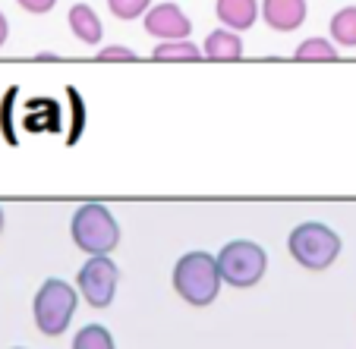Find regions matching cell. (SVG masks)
Wrapping results in <instances>:
<instances>
[{
    "label": "cell",
    "instance_id": "cell-18",
    "mask_svg": "<svg viewBox=\"0 0 356 349\" xmlns=\"http://www.w3.org/2000/svg\"><path fill=\"white\" fill-rule=\"evenodd\" d=\"M26 13H35V16H41V13H51V10L57 7V0H16Z\"/></svg>",
    "mask_w": 356,
    "mask_h": 349
},
{
    "label": "cell",
    "instance_id": "cell-8",
    "mask_svg": "<svg viewBox=\"0 0 356 349\" xmlns=\"http://www.w3.org/2000/svg\"><path fill=\"white\" fill-rule=\"evenodd\" d=\"M306 0H262V19L275 32H293L306 22Z\"/></svg>",
    "mask_w": 356,
    "mask_h": 349
},
{
    "label": "cell",
    "instance_id": "cell-3",
    "mask_svg": "<svg viewBox=\"0 0 356 349\" xmlns=\"http://www.w3.org/2000/svg\"><path fill=\"white\" fill-rule=\"evenodd\" d=\"M287 248H290V255H293V262L302 264L306 271H325L341 255V236L331 227H325V223L309 221V223L293 227Z\"/></svg>",
    "mask_w": 356,
    "mask_h": 349
},
{
    "label": "cell",
    "instance_id": "cell-7",
    "mask_svg": "<svg viewBox=\"0 0 356 349\" xmlns=\"http://www.w3.org/2000/svg\"><path fill=\"white\" fill-rule=\"evenodd\" d=\"M142 26L158 41H189V32H193L189 16L177 3H155L142 16Z\"/></svg>",
    "mask_w": 356,
    "mask_h": 349
},
{
    "label": "cell",
    "instance_id": "cell-11",
    "mask_svg": "<svg viewBox=\"0 0 356 349\" xmlns=\"http://www.w3.org/2000/svg\"><path fill=\"white\" fill-rule=\"evenodd\" d=\"M67 22H70V32H73L82 44H98L101 35H104V26H101L98 13H95L88 3H73L67 13Z\"/></svg>",
    "mask_w": 356,
    "mask_h": 349
},
{
    "label": "cell",
    "instance_id": "cell-1",
    "mask_svg": "<svg viewBox=\"0 0 356 349\" xmlns=\"http://www.w3.org/2000/svg\"><path fill=\"white\" fill-rule=\"evenodd\" d=\"M221 268L218 255L209 252H186L174 264V289L189 305H211L221 289Z\"/></svg>",
    "mask_w": 356,
    "mask_h": 349
},
{
    "label": "cell",
    "instance_id": "cell-20",
    "mask_svg": "<svg viewBox=\"0 0 356 349\" xmlns=\"http://www.w3.org/2000/svg\"><path fill=\"white\" fill-rule=\"evenodd\" d=\"M0 233H3V208H0Z\"/></svg>",
    "mask_w": 356,
    "mask_h": 349
},
{
    "label": "cell",
    "instance_id": "cell-14",
    "mask_svg": "<svg viewBox=\"0 0 356 349\" xmlns=\"http://www.w3.org/2000/svg\"><path fill=\"white\" fill-rule=\"evenodd\" d=\"M331 41L337 47H356V7H343L331 16Z\"/></svg>",
    "mask_w": 356,
    "mask_h": 349
},
{
    "label": "cell",
    "instance_id": "cell-5",
    "mask_svg": "<svg viewBox=\"0 0 356 349\" xmlns=\"http://www.w3.org/2000/svg\"><path fill=\"white\" fill-rule=\"evenodd\" d=\"M218 268H221V280L227 287L246 289L256 287L265 277V268H268V255L259 242L249 239H234L218 252Z\"/></svg>",
    "mask_w": 356,
    "mask_h": 349
},
{
    "label": "cell",
    "instance_id": "cell-10",
    "mask_svg": "<svg viewBox=\"0 0 356 349\" xmlns=\"http://www.w3.org/2000/svg\"><path fill=\"white\" fill-rule=\"evenodd\" d=\"M202 54L209 57V60H218V63L240 60L243 57L240 32H230V28H215V32H209V38L202 44Z\"/></svg>",
    "mask_w": 356,
    "mask_h": 349
},
{
    "label": "cell",
    "instance_id": "cell-15",
    "mask_svg": "<svg viewBox=\"0 0 356 349\" xmlns=\"http://www.w3.org/2000/svg\"><path fill=\"white\" fill-rule=\"evenodd\" d=\"M73 349H114V337H111L108 327H101V324H86L76 334Z\"/></svg>",
    "mask_w": 356,
    "mask_h": 349
},
{
    "label": "cell",
    "instance_id": "cell-12",
    "mask_svg": "<svg viewBox=\"0 0 356 349\" xmlns=\"http://www.w3.org/2000/svg\"><path fill=\"white\" fill-rule=\"evenodd\" d=\"M202 57H205L202 47H195L193 41H161L152 51V60H158V63H195Z\"/></svg>",
    "mask_w": 356,
    "mask_h": 349
},
{
    "label": "cell",
    "instance_id": "cell-16",
    "mask_svg": "<svg viewBox=\"0 0 356 349\" xmlns=\"http://www.w3.org/2000/svg\"><path fill=\"white\" fill-rule=\"evenodd\" d=\"M108 10L117 19H139L152 10V0H108Z\"/></svg>",
    "mask_w": 356,
    "mask_h": 349
},
{
    "label": "cell",
    "instance_id": "cell-19",
    "mask_svg": "<svg viewBox=\"0 0 356 349\" xmlns=\"http://www.w3.org/2000/svg\"><path fill=\"white\" fill-rule=\"evenodd\" d=\"M7 38H10V22H7V16L0 13V47L7 44Z\"/></svg>",
    "mask_w": 356,
    "mask_h": 349
},
{
    "label": "cell",
    "instance_id": "cell-13",
    "mask_svg": "<svg viewBox=\"0 0 356 349\" xmlns=\"http://www.w3.org/2000/svg\"><path fill=\"white\" fill-rule=\"evenodd\" d=\"M293 57L302 60V63H328V60H337L341 51H337V44L328 41V38H306L293 51Z\"/></svg>",
    "mask_w": 356,
    "mask_h": 349
},
{
    "label": "cell",
    "instance_id": "cell-6",
    "mask_svg": "<svg viewBox=\"0 0 356 349\" xmlns=\"http://www.w3.org/2000/svg\"><path fill=\"white\" fill-rule=\"evenodd\" d=\"M79 293L92 309H108L114 303L117 283H120V268L114 264L111 255H92L86 264L79 268Z\"/></svg>",
    "mask_w": 356,
    "mask_h": 349
},
{
    "label": "cell",
    "instance_id": "cell-2",
    "mask_svg": "<svg viewBox=\"0 0 356 349\" xmlns=\"http://www.w3.org/2000/svg\"><path fill=\"white\" fill-rule=\"evenodd\" d=\"M70 233L73 242L92 255H111L120 242V227H117L114 214L101 202H86L82 208H76L73 221H70Z\"/></svg>",
    "mask_w": 356,
    "mask_h": 349
},
{
    "label": "cell",
    "instance_id": "cell-4",
    "mask_svg": "<svg viewBox=\"0 0 356 349\" xmlns=\"http://www.w3.org/2000/svg\"><path fill=\"white\" fill-rule=\"evenodd\" d=\"M76 289L70 287L67 280L60 277H51V280L41 283V289L35 293V303H32V312H35V324H38L41 334L47 337H60L63 330L70 327L76 315Z\"/></svg>",
    "mask_w": 356,
    "mask_h": 349
},
{
    "label": "cell",
    "instance_id": "cell-17",
    "mask_svg": "<svg viewBox=\"0 0 356 349\" xmlns=\"http://www.w3.org/2000/svg\"><path fill=\"white\" fill-rule=\"evenodd\" d=\"M98 60L101 63H133V60H139V54L123 44H111V47H104V51H98Z\"/></svg>",
    "mask_w": 356,
    "mask_h": 349
},
{
    "label": "cell",
    "instance_id": "cell-9",
    "mask_svg": "<svg viewBox=\"0 0 356 349\" xmlns=\"http://www.w3.org/2000/svg\"><path fill=\"white\" fill-rule=\"evenodd\" d=\"M215 16L230 32H246L259 19V0H218Z\"/></svg>",
    "mask_w": 356,
    "mask_h": 349
}]
</instances>
